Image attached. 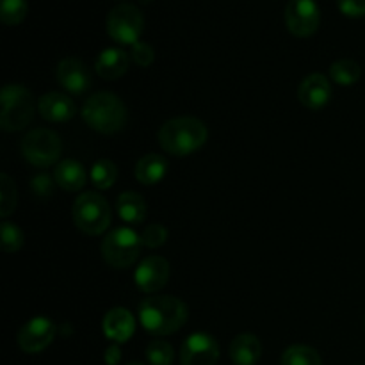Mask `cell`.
Instances as JSON below:
<instances>
[{
    "mask_svg": "<svg viewBox=\"0 0 365 365\" xmlns=\"http://www.w3.org/2000/svg\"><path fill=\"white\" fill-rule=\"evenodd\" d=\"M130 56L139 66H150L153 63V59H155V52H153L152 46L143 41H138L135 45H132Z\"/></svg>",
    "mask_w": 365,
    "mask_h": 365,
    "instance_id": "cell-30",
    "label": "cell"
},
{
    "mask_svg": "<svg viewBox=\"0 0 365 365\" xmlns=\"http://www.w3.org/2000/svg\"><path fill=\"white\" fill-rule=\"evenodd\" d=\"M209 138L205 123L198 118L182 116L166 121L159 130V143L170 155L185 157L202 148Z\"/></svg>",
    "mask_w": 365,
    "mask_h": 365,
    "instance_id": "cell-2",
    "label": "cell"
},
{
    "mask_svg": "<svg viewBox=\"0 0 365 365\" xmlns=\"http://www.w3.org/2000/svg\"><path fill=\"white\" fill-rule=\"evenodd\" d=\"M118 214L121 220L130 225L143 223V220L146 217V203L143 196L134 191L121 192L118 198Z\"/></svg>",
    "mask_w": 365,
    "mask_h": 365,
    "instance_id": "cell-21",
    "label": "cell"
},
{
    "mask_svg": "<svg viewBox=\"0 0 365 365\" xmlns=\"http://www.w3.org/2000/svg\"><path fill=\"white\" fill-rule=\"evenodd\" d=\"M0 127L6 132L24 130L34 118V100L31 91L21 84H9L2 89Z\"/></svg>",
    "mask_w": 365,
    "mask_h": 365,
    "instance_id": "cell-4",
    "label": "cell"
},
{
    "mask_svg": "<svg viewBox=\"0 0 365 365\" xmlns=\"http://www.w3.org/2000/svg\"><path fill=\"white\" fill-rule=\"evenodd\" d=\"M27 0H0V18L6 25H18L27 16Z\"/></svg>",
    "mask_w": 365,
    "mask_h": 365,
    "instance_id": "cell-26",
    "label": "cell"
},
{
    "mask_svg": "<svg viewBox=\"0 0 365 365\" xmlns=\"http://www.w3.org/2000/svg\"><path fill=\"white\" fill-rule=\"evenodd\" d=\"M24 242V232L20 230L18 225L7 223V221H4V223L0 225V246H2L4 252L16 253L18 250H21Z\"/></svg>",
    "mask_w": 365,
    "mask_h": 365,
    "instance_id": "cell-27",
    "label": "cell"
},
{
    "mask_svg": "<svg viewBox=\"0 0 365 365\" xmlns=\"http://www.w3.org/2000/svg\"><path fill=\"white\" fill-rule=\"evenodd\" d=\"M38 113L43 120L52 123H63L75 116V103L71 98L63 93H46L39 98Z\"/></svg>",
    "mask_w": 365,
    "mask_h": 365,
    "instance_id": "cell-15",
    "label": "cell"
},
{
    "mask_svg": "<svg viewBox=\"0 0 365 365\" xmlns=\"http://www.w3.org/2000/svg\"><path fill=\"white\" fill-rule=\"evenodd\" d=\"M57 81L71 95H82L91 86V75L88 68L77 57H66L57 64Z\"/></svg>",
    "mask_w": 365,
    "mask_h": 365,
    "instance_id": "cell-13",
    "label": "cell"
},
{
    "mask_svg": "<svg viewBox=\"0 0 365 365\" xmlns=\"http://www.w3.org/2000/svg\"><path fill=\"white\" fill-rule=\"evenodd\" d=\"M127 365H143V364H139V362H130V364H127Z\"/></svg>",
    "mask_w": 365,
    "mask_h": 365,
    "instance_id": "cell-32",
    "label": "cell"
},
{
    "mask_svg": "<svg viewBox=\"0 0 365 365\" xmlns=\"http://www.w3.org/2000/svg\"><path fill=\"white\" fill-rule=\"evenodd\" d=\"M82 118L95 132L116 134L125 127L127 109L120 96L113 93H96L84 103Z\"/></svg>",
    "mask_w": 365,
    "mask_h": 365,
    "instance_id": "cell-3",
    "label": "cell"
},
{
    "mask_svg": "<svg viewBox=\"0 0 365 365\" xmlns=\"http://www.w3.org/2000/svg\"><path fill=\"white\" fill-rule=\"evenodd\" d=\"M53 337H56V327L52 321H48L46 317H34L18 331V346L24 353L34 355V353L48 348Z\"/></svg>",
    "mask_w": 365,
    "mask_h": 365,
    "instance_id": "cell-10",
    "label": "cell"
},
{
    "mask_svg": "<svg viewBox=\"0 0 365 365\" xmlns=\"http://www.w3.org/2000/svg\"><path fill=\"white\" fill-rule=\"evenodd\" d=\"M141 235L135 234L130 228H114L103 237L100 252L103 260L114 269H125L138 260L141 253Z\"/></svg>",
    "mask_w": 365,
    "mask_h": 365,
    "instance_id": "cell-6",
    "label": "cell"
},
{
    "mask_svg": "<svg viewBox=\"0 0 365 365\" xmlns=\"http://www.w3.org/2000/svg\"><path fill=\"white\" fill-rule=\"evenodd\" d=\"M146 360L152 365H171V362H173V348L164 341H153L146 348Z\"/></svg>",
    "mask_w": 365,
    "mask_h": 365,
    "instance_id": "cell-28",
    "label": "cell"
},
{
    "mask_svg": "<svg viewBox=\"0 0 365 365\" xmlns=\"http://www.w3.org/2000/svg\"><path fill=\"white\" fill-rule=\"evenodd\" d=\"M96 73L106 81H116L128 70V53L121 48H106L95 63Z\"/></svg>",
    "mask_w": 365,
    "mask_h": 365,
    "instance_id": "cell-17",
    "label": "cell"
},
{
    "mask_svg": "<svg viewBox=\"0 0 365 365\" xmlns=\"http://www.w3.org/2000/svg\"><path fill=\"white\" fill-rule=\"evenodd\" d=\"M339 11L349 18H360L365 14V0H337Z\"/></svg>",
    "mask_w": 365,
    "mask_h": 365,
    "instance_id": "cell-31",
    "label": "cell"
},
{
    "mask_svg": "<svg viewBox=\"0 0 365 365\" xmlns=\"http://www.w3.org/2000/svg\"><path fill=\"white\" fill-rule=\"evenodd\" d=\"M220 360V346L214 337L207 334H192L182 344V365H216Z\"/></svg>",
    "mask_w": 365,
    "mask_h": 365,
    "instance_id": "cell-11",
    "label": "cell"
},
{
    "mask_svg": "<svg viewBox=\"0 0 365 365\" xmlns=\"http://www.w3.org/2000/svg\"><path fill=\"white\" fill-rule=\"evenodd\" d=\"M75 227L88 235H98L109 228L113 212L109 203L96 192H84L78 196L71 210Z\"/></svg>",
    "mask_w": 365,
    "mask_h": 365,
    "instance_id": "cell-5",
    "label": "cell"
},
{
    "mask_svg": "<svg viewBox=\"0 0 365 365\" xmlns=\"http://www.w3.org/2000/svg\"><path fill=\"white\" fill-rule=\"evenodd\" d=\"M25 160L36 168H50L61 155V139L50 128H34L21 141Z\"/></svg>",
    "mask_w": 365,
    "mask_h": 365,
    "instance_id": "cell-7",
    "label": "cell"
},
{
    "mask_svg": "<svg viewBox=\"0 0 365 365\" xmlns=\"http://www.w3.org/2000/svg\"><path fill=\"white\" fill-rule=\"evenodd\" d=\"M319 24L321 13L314 0H291L285 7V25L296 38L316 34Z\"/></svg>",
    "mask_w": 365,
    "mask_h": 365,
    "instance_id": "cell-9",
    "label": "cell"
},
{
    "mask_svg": "<svg viewBox=\"0 0 365 365\" xmlns=\"http://www.w3.org/2000/svg\"><path fill=\"white\" fill-rule=\"evenodd\" d=\"M135 321L128 310L113 309L103 317V334L109 341L114 342H127L134 335Z\"/></svg>",
    "mask_w": 365,
    "mask_h": 365,
    "instance_id": "cell-16",
    "label": "cell"
},
{
    "mask_svg": "<svg viewBox=\"0 0 365 365\" xmlns=\"http://www.w3.org/2000/svg\"><path fill=\"white\" fill-rule=\"evenodd\" d=\"M139 319L150 334L170 335L180 330L185 324L187 307L175 296H153L141 303Z\"/></svg>",
    "mask_w": 365,
    "mask_h": 365,
    "instance_id": "cell-1",
    "label": "cell"
},
{
    "mask_svg": "<svg viewBox=\"0 0 365 365\" xmlns=\"http://www.w3.org/2000/svg\"><path fill=\"white\" fill-rule=\"evenodd\" d=\"M53 178H56V184L61 189L75 192L84 187L88 177H86V170L82 168V164H78L73 159H66L57 164L56 171H53Z\"/></svg>",
    "mask_w": 365,
    "mask_h": 365,
    "instance_id": "cell-19",
    "label": "cell"
},
{
    "mask_svg": "<svg viewBox=\"0 0 365 365\" xmlns=\"http://www.w3.org/2000/svg\"><path fill=\"white\" fill-rule=\"evenodd\" d=\"M143 27H145L143 13L130 4L116 6L107 16V32L114 41L121 45H135L139 41Z\"/></svg>",
    "mask_w": 365,
    "mask_h": 365,
    "instance_id": "cell-8",
    "label": "cell"
},
{
    "mask_svg": "<svg viewBox=\"0 0 365 365\" xmlns=\"http://www.w3.org/2000/svg\"><path fill=\"white\" fill-rule=\"evenodd\" d=\"M298 98L307 109H323L331 98V84L328 77H324L323 73H312L303 78L298 88Z\"/></svg>",
    "mask_w": 365,
    "mask_h": 365,
    "instance_id": "cell-14",
    "label": "cell"
},
{
    "mask_svg": "<svg viewBox=\"0 0 365 365\" xmlns=\"http://www.w3.org/2000/svg\"><path fill=\"white\" fill-rule=\"evenodd\" d=\"M118 168L113 160L102 159L93 166L91 170V182L98 189H109L116 182Z\"/></svg>",
    "mask_w": 365,
    "mask_h": 365,
    "instance_id": "cell-24",
    "label": "cell"
},
{
    "mask_svg": "<svg viewBox=\"0 0 365 365\" xmlns=\"http://www.w3.org/2000/svg\"><path fill=\"white\" fill-rule=\"evenodd\" d=\"M282 365H323L319 353L310 346L296 344L285 349L282 355Z\"/></svg>",
    "mask_w": 365,
    "mask_h": 365,
    "instance_id": "cell-23",
    "label": "cell"
},
{
    "mask_svg": "<svg viewBox=\"0 0 365 365\" xmlns=\"http://www.w3.org/2000/svg\"><path fill=\"white\" fill-rule=\"evenodd\" d=\"M168 239V230L163 225H150L143 230L141 234V242L148 248H159L166 242Z\"/></svg>",
    "mask_w": 365,
    "mask_h": 365,
    "instance_id": "cell-29",
    "label": "cell"
},
{
    "mask_svg": "<svg viewBox=\"0 0 365 365\" xmlns=\"http://www.w3.org/2000/svg\"><path fill=\"white\" fill-rule=\"evenodd\" d=\"M16 209V185L9 175H0V217H9Z\"/></svg>",
    "mask_w": 365,
    "mask_h": 365,
    "instance_id": "cell-25",
    "label": "cell"
},
{
    "mask_svg": "<svg viewBox=\"0 0 365 365\" xmlns=\"http://www.w3.org/2000/svg\"><path fill=\"white\" fill-rule=\"evenodd\" d=\"M168 171V160L157 153H146L135 164V178L143 185H155Z\"/></svg>",
    "mask_w": 365,
    "mask_h": 365,
    "instance_id": "cell-20",
    "label": "cell"
},
{
    "mask_svg": "<svg viewBox=\"0 0 365 365\" xmlns=\"http://www.w3.org/2000/svg\"><path fill=\"white\" fill-rule=\"evenodd\" d=\"M170 264L166 259L157 255H150L141 260V264L135 269V285L139 291L143 292H152L160 291L164 285L170 280Z\"/></svg>",
    "mask_w": 365,
    "mask_h": 365,
    "instance_id": "cell-12",
    "label": "cell"
},
{
    "mask_svg": "<svg viewBox=\"0 0 365 365\" xmlns=\"http://www.w3.org/2000/svg\"><path fill=\"white\" fill-rule=\"evenodd\" d=\"M262 356V344L252 334H241L232 341L230 359L235 365H255Z\"/></svg>",
    "mask_w": 365,
    "mask_h": 365,
    "instance_id": "cell-18",
    "label": "cell"
},
{
    "mask_svg": "<svg viewBox=\"0 0 365 365\" xmlns=\"http://www.w3.org/2000/svg\"><path fill=\"white\" fill-rule=\"evenodd\" d=\"M362 77V68L353 59H339L330 66V78L339 86H353Z\"/></svg>",
    "mask_w": 365,
    "mask_h": 365,
    "instance_id": "cell-22",
    "label": "cell"
}]
</instances>
